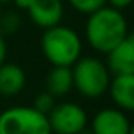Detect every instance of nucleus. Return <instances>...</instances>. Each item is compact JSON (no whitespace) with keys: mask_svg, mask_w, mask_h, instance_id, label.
Here are the masks:
<instances>
[{"mask_svg":"<svg viewBox=\"0 0 134 134\" xmlns=\"http://www.w3.org/2000/svg\"><path fill=\"white\" fill-rule=\"evenodd\" d=\"M128 35V22L120 10L106 5L88 14L85 24V38L95 51L107 54Z\"/></svg>","mask_w":134,"mask_h":134,"instance_id":"obj_1","label":"nucleus"},{"mask_svg":"<svg viewBox=\"0 0 134 134\" xmlns=\"http://www.w3.org/2000/svg\"><path fill=\"white\" fill-rule=\"evenodd\" d=\"M41 51L52 66H73L82 54V40L71 27L57 24L44 29Z\"/></svg>","mask_w":134,"mask_h":134,"instance_id":"obj_2","label":"nucleus"},{"mask_svg":"<svg viewBox=\"0 0 134 134\" xmlns=\"http://www.w3.org/2000/svg\"><path fill=\"white\" fill-rule=\"evenodd\" d=\"M73 87L85 98H98L107 92L110 73L106 63L95 57H79L71 66Z\"/></svg>","mask_w":134,"mask_h":134,"instance_id":"obj_3","label":"nucleus"},{"mask_svg":"<svg viewBox=\"0 0 134 134\" xmlns=\"http://www.w3.org/2000/svg\"><path fill=\"white\" fill-rule=\"evenodd\" d=\"M0 134H52L46 114L33 106H13L0 112Z\"/></svg>","mask_w":134,"mask_h":134,"instance_id":"obj_4","label":"nucleus"},{"mask_svg":"<svg viewBox=\"0 0 134 134\" xmlns=\"http://www.w3.org/2000/svg\"><path fill=\"white\" fill-rule=\"evenodd\" d=\"M51 131L55 134H77L87 128V112L76 103L55 104L47 114Z\"/></svg>","mask_w":134,"mask_h":134,"instance_id":"obj_5","label":"nucleus"},{"mask_svg":"<svg viewBox=\"0 0 134 134\" xmlns=\"http://www.w3.org/2000/svg\"><path fill=\"white\" fill-rule=\"evenodd\" d=\"M90 131L93 134H132L131 121L125 110L106 107L96 112L92 120Z\"/></svg>","mask_w":134,"mask_h":134,"instance_id":"obj_6","label":"nucleus"},{"mask_svg":"<svg viewBox=\"0 0 134 134\" xmlns=\"http://www.w3.org/2000/svg\"><path fill=\"white\" fill-rule=\"evenodd\" d=\"M27 13L33 24L41 29H49L62 22L65 8L62 0H32Z\"/></svg>","mask_w":134,"mask_h":134,"instance_id":"obj_7","label":"nucleus"},{"mask_svg":"<svg viewBox=\"0 0 134 134\" xmlns=\"http://www.w3.org/2000/svg\"><path fill=\"white\" fill-rule=\"evenodd\" d=\"M106 66L114 76L134 74V38L131 35L107 52Z\"/></svg>","mask_w":134,"mask_h":134,"instance_id":"obj_8","label":"nucleus"},{"mask_svg":"<svg viewBox=\"0 0 134 134\" xmlns=\"http://www.w3.org/2000/svg\"><path fill=\"white\" fill-rule=\"evenodd\" d=\"M107 90L118 109L131 112L134 109V74H117L110 79Z\"/></svg>","mask_w":134,"mask_h":134,"instance_id":"obj_9","label":"nucleus"},{"mask_svg":"<svg viewBox=\"0 0 134 134\" xmlns=\"http://www.w3.org/2000/svg\"><path fill=\"white\" fill-rule=\"evenodd\" d=\"M25 82H27L25 71L19 65L7 62L0 65V95L14 96L24 90Z\"/></svg>","mask_w":134,"mask_h":134,"instance_id":"obj_10","label":"nucleus"},{"mask_svg":"<svg viewBox=\"0 0 134 134\" xmlns=\"http://www.w3.org/2000/svg\"><path fill=\"white\" fill-rule=\"evenodd\" d=\"M47 92L52 96H65L73 88L71 66H52L46 79Z\"/></svg>","mask_w":134,"mask_h":134,"instance_id":"obj_11","label":"nucleus"},{"mask_svg":"<svg viewBox=\"0 0 134 134\" xmlns=\"http://www.w3.org/2000/svg\"><path fill=\"white\" fill-rule=\"evenodd\" d=\"M68 3L71 5L73 10L82 14H92L96 10L107 5L106 0H68Z\"/></svg>","mask_w":134,"mask_h":134,"instance_id":"obj_12","label":"nucleus"},{"mask_svg":"<svg viewBox=\"0 0 134 134\" xmlns=\"http://www.w3.org/2000/svg\"><path fill=\"white\" fill-rule=\"evenodd\" d=\"M19 27H21V18L16 13L13 11L5 14L0 13V32L3 35H13L19 30Z\"/></svg>","mask_w":134,"mask_h":134,"instance_id":"obj_13","label":"nucleus"},{"mask_svg":"<svg viewBox=\"0 0 134 134\" xmlns=\"http://www.w3.org/2000/svg\"><path fill=\"white\" fill-rule=\"evenodd\" d=\"M54 98H55V96H52L49 92H43V93H40V95L36 96L33 107H35L36 110H40L41 114H46V115H47V114L51 112V109L55 106Z\"/></svg>","mask_w":134,"mask_h":134,"instance_id":"obj_14","label":"nucleus"},{"mask_svg":"<svg viewBox=\"0 0 134 134\" xmlns=\"http://www.w3.org/2000/svg\"><path fill=\"white\" fill-rule=\"evenodd\" d=\"M107 2V5L109 7H112V8H115V10H125V8H128L131 3H132V0H106Z\"/></svg>","mask_w":134,"mask_h":134,"instance_id":"obj_15","label":"nucleus"},{"mask_svg":"<svg viewBox=\"0 0 134 134\" xmlns=\"http://www.w3.org/2000/svg\"><path fill=\"white\" fill-rule=\"evenodd\" d=\"M7 54H8V47H7V41H5V35L0 32V65L7 60Z\"/></svg>","mask_w":134,"mask_h":134,"instance_id":"obj_16","label":"nucleus"},{"mask_svg":"<svg viewBox=\"0 0 134 134\" xmlns=\"http://www.w3.org/2000/svg\"><path fill=\"white\" fill-rule=\"evenodd\" d=\"M13 3L16 5V8L27 11V8H29V7H30V3H32V0H13Z\"/></svg>","mask_w":134,"mask_h":134,"instance_id":"obj_17","label":"nucleus"},{"mask_svg":"<svg viewBox=\"0 0 134 134\" xmlns=\"http://www.w3.org/2000/svg\"><path fill=\"white\" fill-rule=\"evenodd\" d=\"M77 134H93V132H92L90 129H87V128H84V129H82V131H79Z\"/></svg>","mask_w":134,"mask_h":134,"instance_id":"obj_18","label":"nucleus"},{"mask_svg":"<svg viewBox=\"0 0 134 134\" xmlns=\"http://www.w3.org/2000/svg\"><path fill=\"white\" fill-rule=\"evenodd\" d=\"M10 2H13V0H0V5H3V3H10Z\"/></svg>","mask_w":134,"mask_h":134,"instance_id":"obj_19","label":"nucleus"}]
</instances>
